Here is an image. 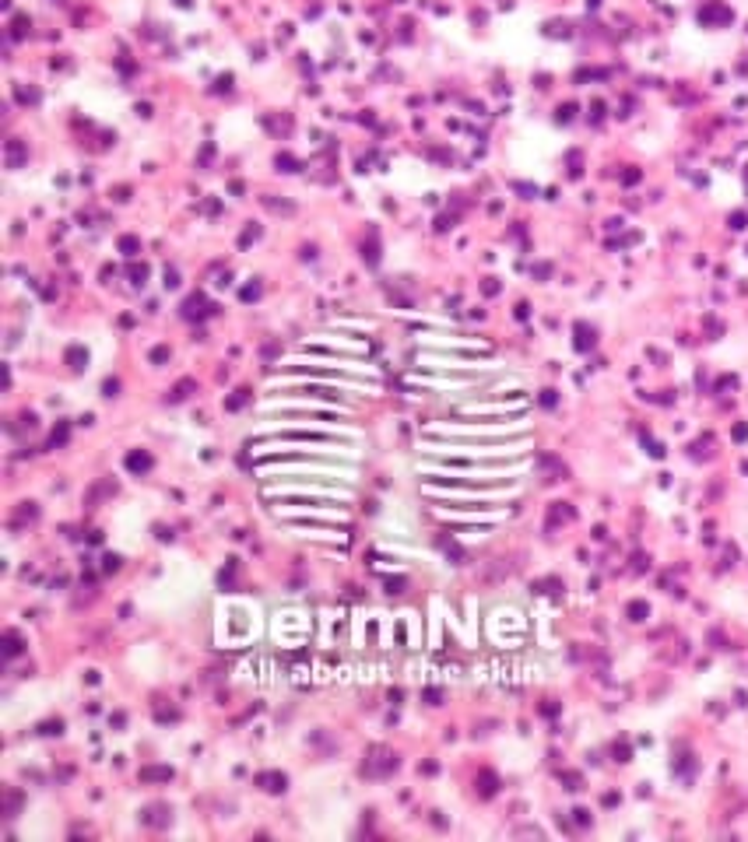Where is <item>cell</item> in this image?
<instances>
[{"label": "cell", "mask_w": 748, "mask_h": 842, "mask_svg": "<svg viewBox=\"0 0 748 842\" xmlns=\"http://www.w3.org/2000/svg\"><path fill=\"white\" fill-rule=\"evenodd\" d=\"M152 453H144V450H134V453H127V471H134V474H148L152 471Z\"/></svg>", "instance_id": "1"}, {"label": "cell", "mask_w": 748, "mask_h": 842, "mask_svg": "<svg viewBox=\"0 0 748 842\" xmlns=\"http://www.w3.org/2000/svg\"><path fill=\"white\" fill-rule=\"evenodd\" d=\"M169 818H173V811H169V807H148V811L141 814V821L144 825H152V828H162V825H169Z\"/></svg>", "instance_id": "2"}, {"label": "cell", "mask_w": 748, "mask_h": 842, "mask_svg": "<svg viewBox=\"0 0 748 842\" xmlns=\"http://www.w3.org/2000/svg\"><path fill=\"white\" fill-rule=\"evenodd\" d=\"M390 769H397V758H390L383 748H373V762L366 765V772L376 776V772H390Z\"/></svg>", "instance_id": "3"}, {"label": "cell", "mask_w": 748, "mask_h": 842, "mask_svg": "<svg viewBox=\"0 0 748 842\" xmlns=\"http://www.w3.org/2000/svg\"><path fill=\"white\" fill-rule=\"evenodd\" d=\"M257 783L264 786L267 793H281V790H285V783H288V779L281 776V772H260V776H257Z\"/></svg>", "instance_id": "4"}, {"label": "cell", "mask_w": 748, "mask_h": 842, "mask_svg": "<svg viewBox=\"0 0 748 842\" xmlns=\"http://www.w3.org/2000/svg\"><path fill=\"white\" fill-rule=\"evenodd\" d=\"M573 506H569V502H555L552 509H548V520L552 523H566V520H573Z\"/></svg>", "instance_id": "5"}, {"label": "cell", "mask_w": 748, "mask_h": 842, "mask_svg": "<svg viewBox=\"0 0 748 842\" xmlns=\"http://www.w3.org/2000/svg\"><path fill=\"white\" fill-rule=\"evenodd\" d=\"M626 614H629V621H647L650 604H647V600H633V604L626 607Z\"/></svg>", "instance_id": "6"}, {"label": "cell", "mask_w": 748, "mask_h": 842, "mask_svg": "<svg viewBox=\"0 0 748 842\" xmlns=\"http://www.w3.org/2000/svg\"><path fill=\"white\" fill-rule=\"evenodd\" d=\"M576 348H580V351L594 348V330H590V327H576Z\"/></svg>", "instance_id": "7"}, {"label": "cell", "mask_w": 748, "mask_h": 842, "mask_svg": "<svg viewBox=\"0 0 748 842\" xmlns=\"http://www.w3.org/2000/svg\"><path fill=\"white\" fill-rule=\"evenodd\" d=\"M4 653H8V657H18V653H22V639H18V632H8V636H4Z\"/></svg>", "instance_id": "8"}, {"label": "cell", "mask_w": 748, "mask_h": 842, "mask_svg": "<svg viewBox=\"0 0 748 842\" xmlns=\"http://www.w3.org/2000/svg\"><path fill=\"white\" fill-rule=\"evenodd\" d=\"M141 779H173V769H169V765H159V769H141Z\"/></svg>", "instance_id": "9"}, {"label": "cell", "mask_w": 748, "mask_h": 842, "mask_svg": "<svg viewBox=\"0 0 748 842\" xmlns=\"http://www.w3.org/2000/svg\"><path fill=\"white\" fill-rule=\"evenodd\" d=\"M559 779L566 783V790H583V776H580V772H559Z\"/></svg>", "instance_id": "10"}, {"label": "cell", "mask_w": 748, "mask_h": 842, "mask_svg": "<svg viewBox=\"0 0 748 842\" xmlns=\"http://www.w3.org/2000/svg\"><path fill=\"white\" fill-rule=\"evenodd\" d=\"M499 790V779L492 772H482V797H492Z\"/></svg>", "instance_id": "11"}, {"label": "cell", "mask_w": 748, "mask_h": 842, "mask_svg": "<svg viewBox=\"0 0 748 842\" xmlns=\"http://www.w3.org/2000/svg\"><path fill=\"white\" fill-rule=\"evenodd\" d=\"M18 807H22V793H18V790H8V818H15Z\"/></svg>", "instance_id": "12"}, {"label": "cell", "mask_w": 748, "mask_h": 842, "mask_svg": "<svg viewBox=\"0 0 748 842\" xmlns=\"http://www.w3.org/2000/svg\"><path fill=\"white\" fill-rule=\"evenodd\" d=\"M538 590L541 593H562V579H541Z\"/></svg>", "instance_id": "13"}, {"label": "cell", "mask_w": 748, "mask_h": 842, "mask_svg": "<svg viewBox=\"0 0 748 842\" xmlns=\"http://www.w3.org/2000/svg\"><path fill=\"white\" fill-rule=\"evenodd\" d=\"M8 162H11V169H15V165L22 162V144H18V141L8 144Z\"/></svg>", "instance_id": "14"}, {"label": "cell", "mask_w": 748, "mask_h": 842, "mask_svg": "<svg viewBox=\"0 0 748 842\" xmlns=\"http://www.w3.org/2000/svg\"><path fill=\"white\" fill-rule=\"evenodd\" d=\"M190 390H194V379H183L180 386L173 390V400H183V397H190Z\"/></svg>", "instance_id": "15"}, {"label": "cell", "mask_w": 748, "mask_h": 842, "mask_svg": "<svg viewBox=\"0 0 748 842\" xmlns=\"http://www.w3.org/2000/svg\"><path fill=\"white\" fill-rule=\"evenodd\" d=\"M67 362H71V369H85L81 362H88V355H81V348H71V355H67Z\"/></svg>", "instance_id": "16"}, {"label": "cell", "mask_w": 748, "mask_h": 842, "mask_svg": "<svg viewBox=\"0 0 748 842\" xmlns=\"http://www.w3.org/2000/svg\"><path fill=\"white\" fill-rule=\"evenodd\" d=\"M64 443H67V425H60V429L50 436V446H53V450H57V446H64Z\"/></svg>", "instance_id": "17"}, {"label": "cell", "mask_w": 748, "mask_h": 842, "mask_svg": "<svg viewBox=\"0 0 748 842\" xmlns=\"http://www.w3.org/2000/svg\"><path fill=\"white\" fill-rule=\"evenodd\" d=\"M60 730H64V720H50L39 727V734H60Z\"/></svg>", "instance_id": "18"}, {"label": "cell", "mask_w": 748, "mask_h": 842, "mask_svg": "<svg viewBox=\"0 0 748 842\" xmlns=\"http://www.w3.org/2000/svg\"><path fill=\"white\" fill-rule=\"evenodd\" d=\"M731 436H734V443H745V439H748V425H745V421H738V425H734Z\"/></svg>", "instance_id": "19"}, {"label": "cell", "mask_w": 748, "mask_h": 842, "mask_svg": "<svg viewBox=\"0 0 748 842\" xmlns=\"http://www.w3.org/2000/svg\"><path fill=\"white\" fill-rule=\"evenodd\" d=\"M573 821H576V825H580V828H587V825H590V811H583V807H576V811H573Z\"/></svg>", "instance_id": "20"}, {"label": "cell", "mask_w": 748, "mask_h": 842, "mask_svg": "<svg viewBox=\"0 0 748 842\" xmlns=\"http://www.w3.org/2000/svg\"><path fill=\"white\" fill-rule=\"evenodd\" d=\"M106 572H116L120 569V555H106V565H102Z\"/></svg>", "instance_id": "21"}, {"label": "cell", "mask_w": 748, "mask_h": 842, "mask_svg": "<svg viewBox=\"0 0 748 842\" xmlns=\"http://www.w3.org/2000/svg\"><path fill=\"white\" fill-rule=\"evenodd\" d=\"M243 404H246V390H239L236 397H232V400H229V404H225V407H232V411H236V407H243Z\"/></svg>", "instance_id": "22"}, {"label": "cell", "mask_w": 748, "mask_h": 842, "mask_svg": "<svg viewBox=\"0 0 748 842\" xmlns=\"http://www.w3.org/2000/svg\"><path fill=\"white\" fill-rule=\"evenodd\" d=\"M555 400H559V397H555V390H545V393H541V404H545V407H555Z\"/></svg>", "instance_id": "23"}, {"label": "cell", "mask_w": 748, "mask_h": 842, "mask_svg": "<svg viewBox=\"0 0 748 842\" xmlns=\"http://www.w3.org/2000/svg\"><path fill=\"white\" fill-rule=\"evenodd\" d=\"M615 758H619V762H629V748H626V744H615Z\"/></svg>", "instance_id": "24"}, {"label": "cell", "mask_w": 748, "mask_h": 842, "mask_svg": "<svg viewBox=\"0 0 748 842\" xmlns=\"http://www.w3.org/2000/svg\"><path fill=\"white\" fill-rule=\"evenodd\" d=\"M731 229H745V215H741V211L738 215H731Z\"/></svg>", "instance_id": "25"}, {"label": "cell", "mask_w": 748, "mask_h": 842, "mask_svg": "<svg viewBox=\"0 0 748 842\" xmlns=\"http://www.w3.org/2000/svg\"><path fill=\"white\" fill-rule=\"evenodd\" d=\"M619 804V793H605V807H615Z\"/></svg>", "instance_id": "26"}]
</instances>
